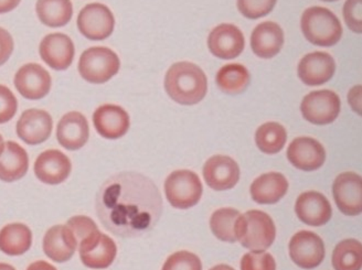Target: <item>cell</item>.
<instances>
[{
  "instance_id": "1",
  "label": "cell",
  "mask_w": 362,
  "mask_h": 270,
  "mask_svg": "<svg viewBox=\"0 0 362 270\" xmlns=\"http://www.w3.org/2000/svg\"><path fill=\"white\" fill-rule=\"evenodd\" d=\"M96 213L114 235L139 237L153 230L163 214V199L153 180L137 172L108 178L96 195Z\"/></svg>"
},
{
  "instance_id": "2",
  "label": "cell",
  "mask_w": 362,
  "mask_h": 270,
  "mask_svg": "<svg viewBox=\"0 0 362 270\" xmlns=\"http://www.w3.org/2000/svg\"><path fill=\"white\" fill-rule=\"evenodd\" d=\"M165 90L176 103L194 105L206 96L208 80L198 65L184 61L175 63L167 71Z\"/></svg>"
},
{
  "instance_id": "3",
  "label": "cell",
  "mask_w": 362,
  "mask_h": 270,
  "mask_svg": "<svg viewBox=\"0 0 362 270\" xmlns=\"http://www.w3.org/2000/svg\"><path fill=\"white\" fill-rule=\"evenodd\" d=\"M234 233L241 245L251 250H267L276 237V228L271 216L259 210L240 214L235 221Z\"/></svg>"
},
{
  "instance_id": "4",
  "label": "cell",
  "mask_w": 362,
  "mask_h": 270,
  "mask_svg": "<svg viewBox=\"0 0 362 270\" xmlns=\"http://www.w3.org/2000/svg\"><path fill=\"white\" fill-rule=\"evenodd\" d=\"M305 38L320 47H332L341 39L342 27L337 16L324 7H310L302 16Z\"/></svg>"
},
{
  "instance_id": "5",
  "label": "cell",
  "mask_w": 362,
  "mask_h": 270,
  "mask_svg": "<svg viewBox=\"0 0 362 270\" xmlns=\"http://www.w3.org/2000/svg\"><path fill=\"white\" fill-rule=\"evenodd\" d=\"M119 55L106 47H92L81 54L78 69L81 78L92 84H103L119 73Z\"/></svg>"
},
{
  "instance_id": "6",
  "label": "cell",
  "mask_w": 362,
  "mask_h": 270,
  "mask_svg": "<svg viewBox=\"0 0 362 270\" xmlns=\"http://www.w3.org/2000/svg\"><path fill=\"white\" fill-rule=\"evenodd\" d=\"M202 181L194 171H174L165 181V194L175 209L187 210L197 206L202 199Z\"/></svg>"
},
{
  "instance_id": "7",
  "label": "cell",
  "mask_w": 362,
  "mask_h": 270,
  "mask_svg": "<svg viewBox=\"0 0 362 270\" xmlns=\"http://www.w3.org/2000/svg\"><path fill=\"white\" fill-rule=\"evenodd\" d=\"M76 25L81 35L88 40L102 41L113 33L115 18L107 6L92 3L81 9Z\"/></svg>"
},
{
  "instance_id": "8",
  "label": "cell",
  "mask_w": 362,
  "mask_h": 270,
  "mask_svg": "<svg viewBox=\"0 0 362 270\" xmlns=\"http://www.w3.org/2000/svg\"><path fill=\"white\" fill-rule=\"evenodd\" d=\"M339 96L329 90H315L305 96L300 110L305 119L314 125H328L337 119L340 113Z\"/></svg>"
},
{
  "instance_id": "9",
  "label": "cell",
  "mask_w": 362,
  "mask_h": 270,
  "mask_svg": "<svg viewBox=\"0 0 362 270\" xmlns=\"http://www.w3.org/2000/svg\"><path fill=\"white\" fill-rule=\"evenodd\" d=\"M289 256L298 267L314 269L325 259V244L310 230H300L293 236L288 245Z\"/></svg>"
},
{
  "instance_id": "10",
  "label": "cell",
  "mask_w": 362,
  "mask_h": 270,
  "mask_svg": "<svg viewBox=\"0 0 362 270\" xmlns=\"http://www.w3.org/2000/svg\"><path fill=\"white\" fill-rule=\"evenodd\" d=\"M13 83L23 98L38 100L48 95L52 86V78L42 65L27 63L17 71Z\"/></svg>"
},
{
  "instance_id": "11",
  "label": "cell",
  "mask_w": 362,
  "mask_h": 270,
  "mask_svg": "<svg viewBox=\"0 0 362 270\" xmlns=\"http://www.w3.org/2000/svg\"><path fill=\"white\" fill-rule=\"evenodd\" d=\"M332 194L338 209L345 216H357L362 212V180L355 172L340 173L332 184Z\"/></svg>"
},
{
  "instance_id": "12",
  "label": "cell",
  "mask_w": 362,
  "mask_h": 270,
  "mask_svg": "<svg viewBox=\"0 0 362 270\" xmlns=\"http://www.w3.org/2000/svg\"><path fill=\"white\" fill-rule=\"evenodd\" d=\"M39 53L43 62L53 70L66 71L74 62L76 48L69 35L50 33L41 40Z\"/></svg>"
},
{
  "instance_id": "13",
  "label": "cell",
  "mask_w": 362,
  "mask_h": 270,
  "mask_svg": "<svg viewBox=\"0 0 362 270\" xmlns=\"http://www.w3.org/2000/svg\"><path fill=\"white\" fill-rule=\"evenodd\" d=\"M52 128V117L48 112L31 108L25 110L18 120L16 133L27 145H40L50 138Z\"/></svg>"
},
{
  "instance_id": "14",
  "label": "cell",
  "mask_w": 362,
  "mask_h": 270,
  "mask_svg": "<svg viewBox=\"0 0 362 270\" xmlns=\"http://www.w3.org/2000/svg\"><path fill=\"white\" fill-rule=\"evenodd\" d=\"M245 39L239 28L231 23H222L214 28L208 37L210 52L222 60H232L243 52Z\"/></svg>"
},
{
  "instance_id": "15",
  "label": "cell",
  "mask_w": 362,
  "mask_h": 270,
  "mask_svg": "<svg viewBox=\"0 0 362 270\" xmlns=\"http://www.w3.org/2000/svg\"><path fill=\"white\" fill-rule=\"evenodd\" d=\"M204 178L208 187L214 190H230L239 182V165L228 155H214L204 163Z\"/></svg>"
},
{
  "instance_id": "16",
  "label": "cell",
  "mask_w": 362,
  "mask_h": 270,
  "mask_svg": "<svg viewBox=\"0 0 362 270\" xmlns=\"http://www.w3.org/2000/svg\"><path fill=\"white\" fill-rule=\"evenodd\" d=\"M287 159L300 170L315 171L322 167L326 151L320 141L312 137H298L287 148Z\"/></svg>"
},
{
  "instance_id": "17",
  "label": "cell",
  "mask_w": 362,
  "mask_h": 270,
  "mask_svg": "<svg viewBox=\"0 0 362 270\" xmlns=\"http://www.w3.org/2000/svg\"><path fill=\"white\" fill-rule=\"evenodd\" d=\"M295 212L303 223L314 228L327 224L332 216L329 201L316 191L302 193L295 203Z\"/></svg>"
},
{
  "instance_id": "18",
  "label": "cell",
  "mask_w": 362,
  "mask_h": 270,
  "mask_svg": "<svg viewBox=\"0 0 362 270\" xmlns=\"http://www.w3.org/2000/svg\"><path fill=\"white\" fill-rule=\"evenodd\" d=\"M72 170L68 155L57 149H49L38 155L35 163V175L45 184L56 185L64 182Z\"/></svg>"
},
{
  "instance_id": "19",
  "label": "cell",
  "mask_w": 362,
  "mask_h": 270,
  "mask_svg": "<svg viewBox=\"0 0 362 270\" xmlns=\"http://www.w3.org/2000/svg\"><path fill=\"white\" fill-rule=\"evenodd\" d=\"M96 131L106 139H119L126 135L131 126L129 115L123 107L105 104L96 108L93 114Z\"/></svg>"
},
{
  "instance_id": "20",
  "label": "cell",
  "mask_w": 362,
  "mask_h": 270,
  "mask_svg": "<svg viewBox=\"0 0 362 270\" xmlns=\"http://www.w3.org/2000/svg\"><path fill=\"white\" fill-rule=\"evenodd\" d=\"M336 71V63L329 53H308L298 64V76L308 86H322L332 80Z\"/></svg>"
},
{
  "instance_id": "21",
  "label": "cell",
  "mask_w": 362,
  "mask_h": 270,
  "mask_svg": "<svg viewBox=\"0 0 362 270\" xmlns=\"http://www.w3.org/2000/svg\"><path fill=\"white\" fill-rule=\"evenodd\" d=\"M90 137L88 119L83 114L70 112L63 115L57 127V139L66 151H76L84 147Z\"/></svg>"
},
{
  "instance_id": "22",
  "label": "cell",
  "mask_w": 362,
  "mask_h": 270,
  "mask_svg": "<svg viewBox=\"0 0 362 270\" xmlns=\"http://www.w3.org/2000/svg\"><path fill=\"white\" fill-rule=\"evenodd\" d=\"M78 242L66 225H56L45 233L43 252L56 263H66L74 257Z\"/></svg>"
},
{
  "instance_id": "23",
  "label": "cell",
  "mask_w": 362,
  "mask_h": 270,
  "mask_svg": "<svg viewBox=\"0 0 362 270\" xmlns=\"http://www.w3.org/2000/svg\"><path fill=\"white\" fill-rule=\"evenodd\" d=\"M284 45L282 28L273 21H265L255 27L251 35V48L262 59L274 58Z\"/></svg>"
},
{
  "instance_id": "24",
  "label": "cell",
  "mask_w": 362,
  "mask_h": 270,
  "mask_svg": "<svg viewBox=\"0 0 362 270\" xmlns=\"http://www.w3.org/2000/svg\"><path fill=\"white\" fill-rule=\"evenodd\" d=\"M288 191V181L282 173L269 172L259 175L252 182V200L259 204H274L282 200Z\"/></svg>"
},
{
  "instance_id": "25",
  "label": "cell",
  "mask_w": 362,
  "mask_h": 270,
  "mask_svg": "<svg viewBox=\"0 0 362 270\" xmlns=\"http://www.w3.org/2000/svg\"><path fill=\"white\" fill-rule=\"evenodd\" d=\"M29 157L27 151L15 141H7L0 155V180L15 182L28 172Z\"/></svg>"
},
{
  "instance_id": "26",
  "label": "cell",
  "mask_w": 362,
  "mask_h": 270,
  "mask_svg": "<svg viewBox=\"0 0 362 270\" xmlns=\"http://www.w3.org/2000/svg\"><path fill=\"white\" fill-rule=\"evenodd\" d=\"M33 233L23 223H13L0 230V250L9 256H21L30 250Z\"/></svg>"
},
{
  "instance_id": "27",
  "label": "cell",
  "mask_w": 362,
  "mask_h": 270,
  "mask_svg": "<svg viewBox=\"0 0 362 270\" xmlns=\"http://www.w3.org/2000/svg\"><path fill=\"white\" fill-rule=\"evenodd\" d=\"M35 13L47 27H64L74 17V5L71 0H37Z\"/></svg>"
},
{
  "instance_id": "28",
  "label": "cell",
  "mask_w": 362,
  "mask_h": 270,
  "mask_svg": "<svg viewBox=\"0 0 362 270\" xmlns=\"http://www.w3.org/2000/svg\"><path fill=\"white\" fill-rule=\"evenodd\" d=\"M117 247L110 236L102 233L98 243L86 253L80 254L81 260L86 267L92 269H105L115 260Z\"/></svg>"
},
{
  "instance_id": "29",
  "label": "cell",
  "mask_w": 362,
  "mask_h": 270,
  "mask_svg": "<svg viewBox=\"0 0 362 270\" xmlns=\"http://www.w3.org/2000/svg\"><path fill=\"white\" fill-rule=\"evenodd\" d=\"M249 71L241 64H226L216 73V84L222 92L235 95L247 90L250 84Z\"/></svg>"
},
{
  "instance_id": "30",
  "label": "cell",
  "mask_w": 362,
  "mask_h": 270,
  "mask_svg": "<svg viewBox=\"0 0 362 270\" xmlns=\"http://www.w3.org/2000/svg\"><path fill=\"white\" fill-rule=\"evenodd\" d=\"M287 133L284 126L275 122L263 124L255 133V143L262 153L275 155L284 148Z\"/></svg>"
},
{
  "instance_id": "31",
  "label": "cell",
  "mask_w": 362,
  "mask_h": 270,
  "mask_svg": "<svg viewBox=\"0 0 362 270\" xmlns=\"http://www.w3.org/2000/svg\"><path fill=\"white\" fill-rule=\"evenodd\" d=\"M332 262L334 270H361V243L354 238L342 240L334 247Z\"/></svg>"
},
{
  "instance_id": "32",
  "label": "cell",
  "mask_w": 362,
  "mask_h": 270,
  "mask_svg": "<svg viewBox=\"0 0 362 270\" xmlns=\"http://www.w3.org/2000/svg\"><path fill=\"white\" fill-rule=\"evenodd\" d=\"M239 216V211L234 209L223 208L216 210L210 218V228L214 235L222 242H228V243L237 242L234 225Z\"/></svg>"
},
{
  "instance_id": "33",
  "label": "cell",
  "mask_w": 362,
  "mask_h": 270,
  "mask_svg": "<svg viewBox=\"0 0 362 270\" xmlns=\"http://www.w3.org/2000/svg\"><path fill=\"white\" fill-rule=\"evenodd\" d=\"M161 270H202V264L196 254L181 250L169 256Z\"/></svg>"
},
{
  "instance_id": "34",
  "label": "cell",
  "mask_w": 362,
  "mask_h": 270,
  "mask_svg": "<svg viewBox=\"0 0 362 270\" xmlns=\"http://www.w3.org/2000/svg\"><path fill=\"white\" fill-rule=\"evenodd\" d=\"M66 226L74 233V237L78 244L83 243L96 235L100 230L95 222L88 216H78L71 218L66 223Z\"/></svg>"
},
{
  "instance_id": "35",
  "label": "cell",
  "mask_w": 362,
  "mask_h": 270,
  "mask_svg": "<svg viewBox=\"0 0 362 270\" xmlns=\"http://www.w3.org/2000/svg\"><path fill=\"white\" fill-rule=\"evenodd\" d=\"M276 5V0H238V9L245 18L259 19L269 15Z\"/></svg>"
},
{
  "instance_id": "36",
  "label": "cell",
  "mask_w": 362,
  "mask_h": 270,
  "mask_svg": "<svg viewBox=\"0 0 362 270\" xmlns=\"http://www.w3.org/2000/svg\"><path fill=\"white\" fill-rule=\"evenodd\" d=\"M241 270H276V263L265 250H252L242 257Z\"/></svg>"
},
{
  "instance_id": "37",
  "label": "cell",
  "mask_w": 362,
  "mask_h": 270,
  "mask_svg": "<svg viewBox=\"0 0 362 270\" xmlns=\"http://www.w3.org/2000/svg\"><path fill=\"white\" fill-rule=\"evenodd\" d=\"M18 100L11 88L0 84V124H6L15 117Z\"/></svg>"
},
{
  "instance_id": "38",
  "label": "cell",
  "mask_w": 362,
  "mask_h": 270,
  "mask_svg": "<svg viewBox=\"0 0 362 270\" xmlns=\"http://www.w3.org/2000/svg\"><path fill=\"white\" fill-rule=\"evenodd\" d=\"M342 13L350 30L360 35L362 33V0H347Z\"/></svg>"
},
{
  "instance_id": "39",
  "label": "cell",
  "mask_w": 362,
  "mask_h": 270,
  "mask_svg": "<svg viewBox=\"0 0 362 270\" xmlns=\"http://www.w3.org/2000/svg\"><path fill=\"white\" fill-rule=\"evenodd\" d=\"M13 48H15V43L11 33L0 27V66L11 59Z\"/></svg>"
},
{
  "instance_id": "40",
  "label": "cell",
  "mask_w": 362,
  "mask_h": 270,
  "mask_svg": "<svg viewBox=\"0 0 362 270\" xmlns=\"http://www.w3.org/2000/svg\"><path fill=\"white\" fill-rule=\"evenodd\" d=\"M348 102L356 113L361 115V86H355L348 94Z\"/></svg>"
},
{
  "instance_id": "41",
  "label": "cell",
  "mask_w": 362,
  "mask_h": 270,
  "mask_svg": "<svg viewBox=\"0 0 362 270\" xmlns=\"http://www.w3.org/2000/svg\"><path fill=\"white\" fill-rule=\"evenodd\" d=\"M21 0H0V15L13 11L19 6Z\"/></svg>"
},
{
  "instance_id": "42",
  "label": "cell",
  "mask_w": 362,
  "mask_h": 270,
  "mask_svg": "<svg viewBox=\"0 0 362 270\" xmlns=\"http://www.w3.org/2000/svg\"><path fill=\"white\" fill-rule=\"evenodd\" d=\"M27 270H58L54 266L51 265V264L47 263V262H43V260H39V262H35V263L31 264Z\"/></svg>"
},
{
  "instance_id": "43",
  "label": "cell",
  "mask_w": 362,
  "mask_h": 270,
  "mask_svg": "<svg viewBox=\"0 0 362 270\" xmlns=\"http://www.w3.org/2000/svg\"><path fill=\"white\" fill-rule=\"evenodd\" d=\"M210 270H234L231 266L224 265V264H221V265H216L214 267H212Z\"/></svg>"
},
{
  "instance_id": "44",
  "label": "cell",
  "mask_w": 362,
  "mask_h": 270,
  "mask_svg": "<svg viewBox=\"0 0 362 270\" xmlns=\"http://www.w3.org/2000/svg\"><path fill=\"white\" fill-rule=\"evenodd\" d=\"M0 270H16L13 266L9 264L0 263Z\"/></svg>"
},
{
  "instance_id": "45",
  "label": "cell",
  "mask_w": 362,
  "mask_h": 270,
  "mask_svg": "<svg viewBox=\"0 0 362 270\" xmlns=\"http://www.w3.org/2000/svg\"><path fill=\"white\" fill-rule=\"evenodd\" d=\"M5 145L3 136L0 135V155H3L4 151H5Z\"/></svg>"
},
{
  "instance_id": "46",
  "label": "cell",
  "mask_w": 362,
  "mask_h": 270,
  "mask_svg": "<svg viewBox=\"0 0 362 270\" xmlns=\"http://www.w3.org/2000/svg\"><path fill=\"white\" fill-rule=\"evenodd\" d=\"M322 1H337V0H322Z\"/></svg>"
}]
</instances>
